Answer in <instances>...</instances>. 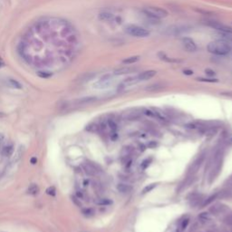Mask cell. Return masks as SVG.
<instances>
[{
  "instance_id": "41",
  "label": "cell",
  "mask_w": 232,
  "mask_h": 232,
  "mask_svg": "<svg viewBox=\"0 0 232 232\" xmlns=\"http://www.w3.org/2000/svg\"><path fill=\"white\" fill-rule=\"evenodd\" d=\"M83 213H84L85 215L92 216V215L94 214V210H93V209H91V208H88V209H85V210L83 211Z\"/></svg>"
},
{
  "instance_id": "23",
  "label": "cell",
  "mask_w": 232,
  "mask_h": 232,
  "mask_svg": "<svg viewBox=\"0 0 232 232\" xmlns=\"http://www.w3.org/2000/svg\"><path fill=\"white\" fill-rule=\"evenodd\" d=\"M38 191H39V188L35 184H31L29 186V188L27 189V192L31 195H36L38 193Z\"/></svg>"
},
{
  "instance_id": "44",
  "label": "cell",
  "mask_w": 232,
  "mask_h": 232,
  "mask_svg": "<svg viewBox=\"0 0 232 232\" xmlns=\"http://www.w3.org/2000/svg\"><path fill=\"white\" fill-rule=\"evenodd\" d=\"M30 161H31V163H32V164H35V163H36V161H37V160H36V158H32Z\"/></svg>"
},
{
  "instance_id": "40",
  "label": "cell",
  "mask_w": 232,
  "mask_h": 232,
  "mask_svg": "<svg viewBox=\"0 0 232 232\" xmlns=\"http://www.w3.org/2000/svg\"><path fill=\"white\" fill-rule=\"evenodd\" d=\"M188 223H189V219H184V220L182 221V224H181V229H182V230H185L186 227H187V225H188Z\"/></svg>"
},
{
  "instance_id": "14",
  "label": "cell",
  "mask_w": 232,
  "mask_h": 232,
  "mask_svg": "<svg viewBox=\"0 0 232 232\" xmlns=\"http://www.w3.org/2000/svg\"><path fill=\"white\" fill-rule=\"evenodd\" d=\"M225 208H226L225 206L222 204H216L209 208V212L213 215H219V214L222 213L225 210Z\"/></svg>"
},
{
  "instance_id": "4",
  "label": "cell",
  "mask_w": 232,
  "mask_h": 232,
  "mask_svg": "<svg viewBox=\"0 0 232 232\" xmlns=\"http://www.w3.org/2000/svg\"><path fill=\"white\" fill-rule=\"evenodd\" d=\"M125 32L130 35L135 37H147L150 35V32L147 29L135 25H130L126 26Z\"/></svg>"
},
{
  "instance_id": "11",
  "label": "cell",
  "mask_w": 232,
  "mask_h": 232,
  "mask_svg": "<svg viewBox=\"0 0 232 232\" xmlns=\"http://www.w3.org/2000/svg\"><path fill=\"white\" fill-rule=\"evenodd\" d=\"M136 70H137L136 68H131V67H122V68L116 69L113 72V75H124L134 73Z\"/></svg>"
},
{
  "instance_id": "24",
  "label": "cell",
  "mask_w": 232,
  "mask_h": 232,
  "mask_svg": "<svg viewBox=\"0 0 232 232\" xmlns=\"http://www.w3.org/2000/svg\"><path fill=\"white\" fill-rule=\"evenodd\" d=\"M199 219L201 220L202 222H207V221H209V220L211 219V216H210V214L208 213V212H202V213L200 214Z\"/></svg>"
},
{
  "instance_id": "7",
  "label": "cell",
  "mask_w": 232,
  "mask_h": 232,
  "mask_svg": "<svg viewBox=\"0 0 232 232\" xmlns=\"http://www.w3.org/2000/svg\"><path fill=\"white\" fill-rule=\"evenodd\" d=\"M83 167L84 171L88 175H91V176H94L102 171L101 167L95 164L94 162H86L83 165Z\"/></svg>"
},
{
  "instance_id": "26",
  "label": "cell",
  "mask_w": 232,
  "mask_h": 232,
  "mask_svg": "<svg viewBox=\"0 0 232 232\" xmlns=\"http://www.w3.org/2000/svg\"><path fill=\"white\" fill-rule=\"evenodd\" d=\"M141 117V114L139 112H131L129 115L126 117L129 121H136Z\"/></svg>"
},
{
  "instance_id": "17",
  "label": "cell",
  "mask_w": 232,
  "mask_h": 232,
  "mask_svg": "<svg viewBox=\"0 0 232 232\" xmlns=\"http://www.w3.org/2000/svg\"><path fill=\"white\" fill-rule=\"evenodd\" d=\"M158 55H159V57H160V60L165 61V62H168V63H178V62H180L179 60H176V59H174V58H170V57H168L163 52H160V53H158Z\"/></svg>"
},
{
  "instance_id": "15",
  "label": "cell",
  "mask_w": 232,
  "mask_h": 232,
  "mask_svg": "<svg viewBox=\"0 0 232 232\" xmlns=\"http://www.w3.org/2000/svg\"><path fill=\"white\" fill-rule=\"evenodd\" d=\"M117 190L122 193H130L132 190V187L127 183H119L117 185Z\"/></svg>"
},
{
  "instance_id": "1",
  "label": "cell",
  "mask_w": 232,
  "mask_h": 232,
  "mask_svg": "<svg viewBox=\"0 0 232 232\" xmlns=\"http://www.w3.org/2000/svg\"><path fill=\"white\" fill-rule=\"evenodd\" d=\"M207 50L216 55H227L231 51V47L225 41L216 40L208 44Z\"/></svg>"
},
{
  "instance_id": "16",
  "label": "cell",
  "mask_w": 232,
  "mask_h": 232,
  "mask_svg": "<svg viewBox=\"0 0 232 232\" xmlns=\"http://www.w3.org/2000/svg\"><path fill=\"white\" fill-rule=\"evenodd\" d=\"M14 153V147L13 145H7L3 148L2 150V155L4 157H10Z\"/></svg>"
},
{
  "instance_id": "36",
  "label": "cell",
  "mask_w": 232,
  "mask_h": 232,
  "mask_svg": "<svg viewBox=\"0 0 232 232\" xmlns=\"http://www.w3.org/2000/svg\"><path fill=\"white\" fill-rule=\"evenodd\" d=\"M99 126L98 125H96V124H91V125H89L88 127H87V130L88 131H96L97 130H99Z\"/></svg>"
},
{
  "instance_id": "31",
  "label": "cell",
  "mask_w": 232,
  "mask_h": 232,
  "mask_svg": "<svg viewBox=\"0 0 232 232\" xmlns=\"http://www.w3.org/2000/svg\"><path fill=\"white\" fill-rule=\"evenodd\" d=\"M131 153V147H124L122 151V157L123 158H127L128 156H130V154Z\"/></svg>"
},
{
  "instance_id": "43",
  "label": "cell",
  "mask_w": 232,
  "mask_h": 232,
  "mask_svg": "<svg viewBox=\"0 0 232 232\" xmlns=\"http://www.w3.org/2000/svg\"><path fill=\"white\" fill-rule=\"evenodd\" d=\"M140 150L142 151V152H144L145 151V146H144V144H140Z\"/></svg>"
},
{
  "instance_id": "46",
  "label": "cell",
  "mask_w": 232,
  "mask_h": 232,
  "mask_svg": "<svg viewBox=\"0 0 232 232\" xmlns=\"http://www.w3.org/2000/svg\"><path fill=\"white\" fill-rule=\"evenodd\" d=\"M115 19H116V20L118 21V22H117L118 24H121V23H122V22H121V21H122V19H121L120 17H115Z\"/></svg>"
},
{
  "instance_id": "48",
  "label": "cell",
  "mask_w": 232,
  "mask_h": 232,
  "mask_svg": "<svg viewBox=\"0 0 232 232\" xmlns=\"http://www.w3.org/2000/svg\"><path fill=\"white\" fill-rule=\"evenodd\" d=\"M230 143H232V137H230Z\"/></svg>"
},
{
  "instance_id": "28",
  "label": "cell",
  "mask_w": 232,
  "mask_h": 232,
  "mask_svg": "<svg viewBox=\"0 0 232 232\" xmlns=\"http://www.w3.org/2000/svg\"><path fill=\"white\" fill-rule=\"evenodd\" d=\"M200 125H201V123H186V124H185V127H186L187 129L195 130L197 129V128H199Z\"/></svg>"
},
{
  "instance_id": "10",
  "label": "cell",
  "mask_w": 232,
  "mask_h": 232,
  "mask_svg": "<svg viewBox=\"0 0 232 232\" xmlns=\"http://www.w3.org/2000/svg\"><path fill=\"white\" fill-rule=\"evenodd\" d=\"M156 74H157V72L155 70H148V71H144V72L141 73L140 75H138L137 78L139 81H147V80H150L153 77H154Z\"/></svg>"
},
{
  "instance_id": "33",
  "label": "cell",
  "mask_w": 232,
  "mask_h": 232,
  "mask_svg": "<svg viewBox=\"0 0 232 232\" xmlns=\"http://www.w3.org/2000/svg\"><path fill=\"white\" fill-rule=\"evenodd\" d=\"M224 223L227 224L228 226L232 228V214H228L225 218H224Z\"/></svg>"
},
{
  "instance_id": "25",
  "label": "cell",
  "mask_w": 232,
  "mask_h": 232,
  "mask_svg": "<svg viewBox=\"0 0 232 232\" xmlns=\"http://www.w3.org/2000/svg\"><path fill=\"white\" fill-rule=\"evenodd\" d=\"M97 204L101 206H108L112 204V201L110 199H101L97 201Z\"/></svg>"
},
{
  "instance_id": "32",
  "label": "cell",
  "mask_w": 232,
  "mask_h": 232,
  "mask_svg": "<svg viewBox=\"0 0 232 232\" xmlns=\"http://www.w3.org/2000/svg\"><path fill=\"white\" fill-rule=\"evenodd\" d=\"M197 81L205 82V83H218L219 82L218 79H214V78H197Z\"/></svg>"
},
{
  "instance_id": "37",
  "label": "cell",
  "mask_w": 232,
  "mask_h": 232,
  "mask_svg": "<svg viewBox=\"0 0 232 232\" xmlns=\"http://www.w3.org/2000/svg\"><path fill=\"white\" fill-rule=\"evenodd\" d=\"M46 193H47L48 195H52V196L55 195V189H54L53 187L48 188V189L46 190Z\"/></svg>"
},
{
  "instance_id": "18",
  "label": "cell",
  "mask_w": 232,
  "mask_h": 232,
  "mask_svg": "<svg viewBox=\"0 0 232 232\" xmlns=\"http://www.w3.org/2000/svg\"><path fill=\"white\" fill-rule=\"evenodd\" d=\"M138 82H140V81L138 80L137 76H135V77H130V78H127V79H125V80L123 81V83H122V85H123V86L133 85V84L137 83Z\"/></svg>"
},
{
  "instance_id": "13",
  "label": "cell",
  "mask_w": 232,
  "mask_h": 232,
  "mask_svg": "<svg viewBox=\"0 0 232 232\" xmlns=\"http://www.w3.org/2000/svg\"><path fill=\"white\" fill-rule=\"evenodd\" d=\"M98 19L101 21H112L115 19V17L113 14L109 12H102L98 15Z\"/></svg>"
},
{
  "instance_id": "49",
  "label": "cell",
  "mask_w": 232,
  "mask_h": 232,
  "mask_svg": "<svg viewBox=\"0 0 232 232\" xmlns=\"http://www.w3.org/2000/svg\"><path fill=\"white\" fill-rule=\"evenodd\" d=\"M225 232H231V231H225Z\"/></svg>"
},
{
  "instance_id": "21",
  "label": "cell",
  "mask_w": 232,
  "mask_h": 232,
  "mask_svg": "<svg viewBox=\"0 0 232 232\" xmlns=\"http://www.w3.org/2000/svg\"><path fill=\"white\" fill-rule=\"evenodd\" d=\"M219 197V193H216V194H213V195H211V196H209L208 199L206 200H204V201H203V203H202V207H206L208 205H209L211 202H213L217 198Z\"/></svg>"
},
{
  "instance_id": "3",
  "label": "cell",
  "mask_w": 232,
  "mask_h": 232,
  "mask_svg": "<svg viewBox=\"0 0 232 232\" xmlns=\"http://www.w3.org/2000/svg\"><path fill=\"white\" fill-rule=\"evenodd\" d=\"M222 159H223V151L218 150L214 155V161H213V168L209 175V181L211 182L216 179L222 168Z\"/></svg>"
},
{
  "instance_id": "6",
  "label": "cell",
  "mask_w": 232,
  "mask_h": 232,
  "mask_svg": "<svg viewBox=\"0 0 232 232\" xmlns=\"http://www.w3.org/2000/svg\"><path fill=\"white\" fill-rule=\"evenodd\" d=\"M207 26H210L211 28H214L220 33H228V34H232V28L230 26H226L224 24H221L217 21H207Z\"/></svg>"
},
{
  "instance_id": "2",
  "label": "cell",
  "mask_w": 232,
  "mask_h": 232,
  "mask_svg": "<svg viewBox=\"0 0 232 232\" xmlns=\"http://www.w3.org/2000/svg\"><path fill=\"white\" fill-rule=\"evenodd\" d=\"M142 12L153 19H161L164 17H167L169 16V13L166 9L158 7V6H147L142 9Z\"/></svg>"
},
{
  "instance_id": "47",
  "label": "cell",
  "mask_w": 232,
  "mask_h": 232,
  "mask_svg": "<svg viewBox=\"0 0 232 232\" xmlns=\"http://www.w3.org/2000/svg\"><path fill=\"white\" fill-rule=\"evenodd\" d=\"M4 65V62H3V59L0 57V67H2Z\"/></svg>"
},
{
  "instance_id": "45",
  "label": "cell",
  "mask_w": 232,
  "mask_h": 232,
  "mask_svg": "<svg viewBox=\"0 0 232 232\" xmlns=\"http://www.w3.org/2000/svg\"><path fill=\"white\" fill-rule=\"evenodd\" d=\"M6 115V113L5 112H0V119L1 118H5Z\"/></svg>"
},
{
  "instance_id": "29",
  "label": "cell",
  "mask_w": 232,
  "mask_h": 232,
  "mask_svg": "<svg viewBox=\"0 0 232 232\" xmlns=\"http://www.w3.org/2000/svg\"><path fill=\"white\" fill-rule=\"evenodd\" d=\"M156 186H157V184H156V183H152V184H150V185H147V186H146V187L142 190V193H143V194H145V193L151 192V191L154 189Z\"/></svg>"
},
{
  "instance_id": "35",
  "label": "cell",
  "mask_w": 232,
  "mask_h": 232,
  "mask_svg": "<svg viewBox=\"0 0 232 232\" xmlns=\"http://www.w3.org/2000/svg\"><path fill=\"white\" fill-rule=\"evenodd\" d=\"M150 162H151V160H149V159L144 160L142 162V165H141L142 169H143V170L147 169V167H149V165H150Z\"/></svg>"
},
{
  "instance_id": "30",
  "label": "cell",
  "mask_w": 232,
  "mask_h": 232,
  "mask_svg": "<svg viewBox=\"0 0 232 232\" xmlns=\"http://www.w3.org/2000/svg\"><path fill=\"white\" fill-rule=\"evenodd\" d=\"M162 88V85H160V84H159V83H156V84H153V85H151V86H148L147 88H146V90L147 91H150V92H153V91H158V90H160V89H161Z\"/></svg>"
},
{
  "instance_id": "19",
  "label": "cell",
  "mask_w": 232,
  "mask_h": 232,
  "mask_svg": "<svg viewBox=\"0 0 232 232\" xmlns=\"http://www.w3.org/2000/svg\"><path fill=\"white\" fill-rule=\"evenodd\" d=\"M141 56L140 55H134V56H131V57H127L124 60H123V63L125 64H134L136 62H138L140 60Z\"/></svg>"
},
{
  "instance_id": "38",
  "label": "cell",
  "mask_w": 232,
  "mask_h": 232,
  "mask_svg": "<svg viewBox=\"0 0 232 232\" xmlns=\"http://www.w3.org/2000/svg\"><path fill=\"white\" fill-rule=\"evenodd\" d=\"M205 73H206V75L208 76H210V77H212V76H214L216 75V73L213 70H211V69H206Z\"/></svg>"
},
{
  "instance_id": "9",
  "label": "cell",
  "mask_w": 232,
  "mask_h": 232,
  "mask_svg": "<svg viewBox=\"0 0 232 232\" xmlns=\"http://www.w3.org/2000/svg\"><path fill=\"white\" fill-rule=\"evenodd\" d=\"M182 45L183 47L188 52H195L197 50V45L190 37H183Z\"/></svg>"
},
{
  "instance_id": "5",
  "label": "cell",
  "mask_w": 232,
  "mask_h": 232,
  "mask_svg": "<svg viewBox=\"0 0 232 232\" xmlns=\"http://www.w3.org/2000/svg\"><path fill=\"white\" fill-rule=\"evenodd\" d=\"M206 158V153H203L202 154H201L190 166L189 170H188V176H193L195 173L198 172V171L201 169V165L203 164L204 160Z\"/></svg>"
},
{
  "instance_id": "34",
  "label": "cell",
  "mask_w": 232,
  "mask_h": 232,
  "mask_svg": "<svg viewBox=\"0 0 232 232\" xmlns=\"http://www.w3.org/2000/svg\"><path fill=\"white\" fill-rule=\"evenodd\" d=\"M37 75L41 78H49L52 75V74L48 73V72H38Z\"/></svg>"
},
{
  "instance_id": "42",
  "label": "cell",
  "mask_w": 232,
  "mask_h": 232,
  "mask_svg": "<svg viewBox=\"0 0 232 232\" xmlns=\"http://www.w3.org/2000/svg\"><path fill=\"white\" fill-rule=\"evenodd\" d=\"M183 74L186 75H193V71H191V70H184Z\"/></svg>"
},
{
  "instance_id": "12",
  "label": "cell",
  "mask_w": 232,
  "mask_h": 232,
  "mask_svg": "<svg viewBox=\"0 0 232 232\" xmlns=\"http://www.w3.org/2000/svg\"><path fill=\"white\" fill-rule=\"evenodd\" d=\"M96 101V97H83L76 100L75 103L76 105H86L90 103H94Z\"/></svg>"
},
{
  "instance_id": "8",
  "label": "cell",
  "mask_w": 232,
  "mask_h": 232,
  "mask_svg": "<svg viewBox=\"0 0 232 232\" xmlns=\"http://www.w3.org/2000/svg\"><path fill=\"white\" fill-rule=\"evenodd\" d=\"M112 75H104V76H103V77L101 78L98 82H96V83H94V86L95 88H99V89L107 88V87H109V86L112 84Z\"/></svg>"
},
{
  "instance_id": "27",
  "label": "cell",
  "mask_w": 232,
  "mask_h": 232,
  "mask_svg": "<svg viewBox=\"0 0 232 232\" xmlns=\"http://www.w3.org/2000/svg\"><path fill=\"white\" fill-rule=\"evenodd\" d=\"M107 123H108V126L111 128V130H112V131H116L117 129H118V125H117V123H116L113 120H112V119L108 120Z\"/></svg>"
},
{
  "instance_id": "22",
  "label": "cell",
  "mask_w": 232,
  "mask_h": 232,
  "mask_svg": "<svg viewBox=\"0 0 232 232\" xmlns=\"http://www.w3.org/2000/svg\"><path fill=\"white\" fill-rule=\"evenodd\" d=\"M8 84L15 89H22V87H23L22 84L15 79H8Z\"/></svg>"
},
{
  "instance_id": "39",
  "label": "cell",
  "mask_w": 232,
  "mask_h": 232,
  "mask_svg": "<svg viewBox=\"0 0 232 232\" xmlns=\"http://www.w3.org/2000/svg\"><path fill=\"white\" fill-rule=\"evenodd\" d=\"M158 146V143L154 142V141H152V142H150L149 143H148V147L149 148H151V149H153V148H156Z\"/></svg>"
},
{
  "instance_id": "20",
  "label": "cell",
  "mask_w": 232,
  "mask_h": 232,
  "mask_svg": "<svg viewBox=\"0 0 232 232\" xmlns=\"http://www.w3.org/2000/svg\"><path fill=\"white\" fill-rule=\"evenodd\" d=\"M153 112H154V117H156V118H158V119H160L161 121H164V122L168 121V117L166 116V114L163 113L162 112H160V110L156 109V110L153 111Z\"/></svg>"
}]
</instances>
